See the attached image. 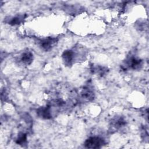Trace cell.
Listing matches in <instances>:
<instances>
[{"label": "cell", "mask_w": 149, "mask_h": 149, "mask_svg": "<svg viewBox=\"0 0 149 149\" xmlns=\"http://www.w3.org/2000/svg\"><path fill=\"white\" fill-rule=\"evenodd\" d=\"M84 144L85 147L88 148H98L105 144V140L101 137L93 136L88 138Z\"/></svg>", "instance_id": "6da1fadb"}, {"label": "cell", "mask_w": 149, "mask_h": 149, "mask_svg": "<svg viewBox=\"0 0 149 149\" xmlns=\"http://www.w3.org/2000/svg\"><path fill=\"white\" fill-rule=\"evenodd\" d=\"M58 40L56 38L49 37L42 40L40 41V46L42 49L45 51H49L56 43Z\"/></svg>", "instance_id": "7a4b0ae2"}, {"label": "cell", "mask_w": 149, "mask_h": 149, "mask_svg": "<svg viewBox=\"0 0 149 149\" xmlns=\"http://www.w3.org/2000/svg\"><path fill=\"white\" fill-rule=\"evenodd\" d=\"M75 57V53L73 50L68 49L65 51L62 55V58L66 65H72Z\"/></svg>", "instance_id": "3957f363"}, {"label": "cell", "mask_w": 149, "mask_h": 149, "mask_svg": "<svg viewBox=\"0 0 149 149\" xmlns=\"http://www.w3.org/2000/svg\"><path fill=\"white\" fill-rule=\"evenodd\" d=\"M127 66L133 70H139L143 66V61L140 59L131 57L126 61Z\"/></svg>", "instance_id": "277c9868"}, {"label": "cell", "mask_w": 149, "mask_h": 149, "mask_svg": "<svg viewBox=\"0 0 149 149\" xmlns=\"http://www.w3.org/2000/svg\"><path fill=\"white\" fill-rule=\"evenodd\" d=\"M37 113L40 117L43 119H48L51 118L50 109H49V107H42L38 109L37 111Z\"/></svg>", "instance_id": "5b68a950"}, {"label": "cell", "mask_w": 149, "mask_h": 149, "mask_svg": "<svg viewBox=\"0 0 149 149\" xmlns=\"http://www.w3.org/2000/svg\"><path fill=\"white\" fill-rule=\"evenodd\" d=\"M20 61L26 65H30L33 61V54L29 51L24 52L21 55Z\"/></svg>", "instance_id": "8992f818"}, {"label": "cell", "mask_w": 149, "mask_h": 149, "mask_svg": "<svg viewBox=\"0 0 149 149\" xmlns=\"http://www.w3.org/2000/svg\"><path fill=\"white\" fill-rule=\"evenodd\" d=\"M82 97L88 100H92L94 97V94L92 91H91L89 88H84L82 91Z\"/></svg>", "instance_id": "52a82bcc"}, {"label": "cell", "mask_w": 149, "mask_h": 149, "mask_svg": "<svg viewBox=\"0 0 149 149\" xmlns=\"http://www.w3.org/2000/svg\"><path fill=\"white\" fill-rule=\"evenodd\" d=\"M27 141V135L24 133H21L19 134L16 143L19 145H24Z\"/></svg>", "instance_id": "ba28073f"}, {"label": "cell", "mask_w": 149, "mask_h": 149, "mask_svg": "<svg viewBox=\"0 0 149 149\" xmlns=\"http://www.w3.org/2000/svg\"><path fill=\"white\" fill-rule=\"evenodd\" d=\"M114 126L116 128H119L122 126H123L126 124L125 120L122 118H119L116 119L113 123Z\"/></svg>", "instance_id": "9c48e42d"}, {"label": "cell", "mask_w": 149, "mask_h": 149, "mask_svg": "<svg viewBox=\"0 0 149 149\" xmlns=\"http://www.w3.org/2000/svg\"><path fill=\"white\" fill-rule=\"evenodd\" d=\"M22 22V18L20 16H17L12 18L10 21L9 22V23L11 25L15 26L16 24H19Z\"/></svg>", "instance_id": "30bf717a"}]
</instances>
